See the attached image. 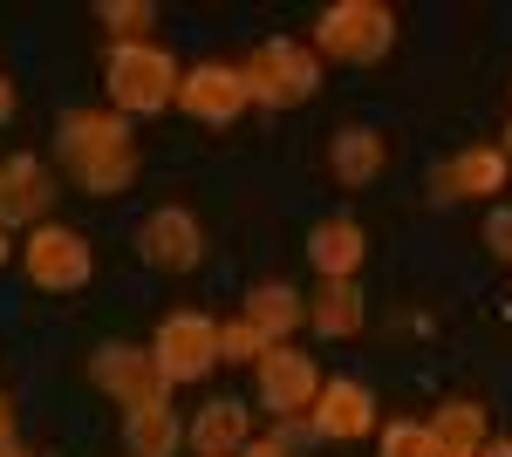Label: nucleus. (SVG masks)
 I'll return each instance as SVG.
<instances>
[{
    "mask_svg": "<svg viewBox=\"0 0 512 457\" xmlns=\"http://www.w3.org/2000/svg\"><path fill=\"white\" fill-rule=\"evenodd\" d=\"M499 157H506V164H512V123H506V144H499Z\"/></svg>",
    "mask_w": 512,
    "mask_h": 457,
    "instance_id": "obj_31",
    "label": "nucleus"
},
{
    "mask_svg": "<svg viewBox=\"0 0 512 457\" xmlns=\"http://www.w3.org/2000/svg\"><path fill=\"white\" fill-rule=\"evenodd\" d=\"M239 76H246V96H253V103L287 110V103H308L321 89V55L301 48V41H260V48L239 62Z\"/></svg>",
    "mask_w": 512,
    "mask_h": 457,
    "instance_id": "obj_3",
    "label": "nucleus"
},
{
    "mask_svg": "<svg viewBox=\"0 0 512 457\" xmlns=\"http://www.w3.org/2000/svg\"><path fill=\"white\" fill-rule=\"evenodd\" d=\"M246 103H253V96H246V76L226 69V62H198V69H185V82H178V110L198 116V123H233Z\"/></svg>",
    "mask_w": 512,
    "mask_h": 457,
    "instance_id": "obj_8",
    "label": "nucleus"
},
{
    "mask_svg": "<svg viewBox=\"0 0 512 457\" xmlns=\"http://www.w3.org/2000/svg\"><path fill=\"white\" fill-rule=\"evenodd\" d=\"M185 437H192L198 457H239L246 444H253V417H246L239 403H205Z\"/></svg>",
    "mask_w": 512,
    "mask_h": 457,
    "instance_id": "obj_15",
    "label": "nucleus"
},
{
    "mask_svg": "<svg viewBox=\"0 0 512 457\" xmlns=\"http://www.w3.org/2000/svg\"><path fill=\"white\" fill-rule=\"evenodd\" d=\"M308 321H315L328 342L362 335V294H355V280H321V294L308 301Z\"/></svg>",
    "mask_w": 512,
    "mask_h": 457,
    "instance_id": "obj_18",
    "label": "nucleus"
},
{
    "mask_svg": "<svg viewBox=\"0 0 512 457\" xmlns=\"http://www.w3.org/2000/svg\"><path fill=\"white\" fill-rule=\"evenodd\" d=\"M0 457H41L35 444H21V437H0Z\"/></svg>",
    "mask_w": 512,
    "mask_h": 457,
    "instance_id": "obj_27",
    "label": "nucleus"
},
{
    "mask_svg": "<svg viewBox=\"0 0 512 457\" xmlns=\"http://www.w3.org/2000/svg\"><path fill=\"white\" fill-rule=\"evenodd\" d=\"M239 457H287V437H253Z\"/></svg>",
    "mask_w": 512,
    "mask_h": 457,
    "instance_id": "obj_26",
    "label": "nucleus"
},
{
    "mask_svg": "<svg viewBox=\"0 0 512 457\" xmlns=\"http://www.w3.org/2000/svg\"><path fill=\"white\" fill-rule=\"evenodd\" d=\"M478 457H512V437H499V444H485Z\"/></svg>",
    "mask_w": 512,
    "mask_h": 457,
    "instance_id": "obj_29",
    "label": "nucleus"
},
{
    "mask_svg": "<svg viewBox=\"0 0 512 457\" xmlns=\"http://www.w3.org/2000/svg\"><path fill=\"white\" fill-rule=\"evenodd\" d=\"M110 103H117V116H158L178 103V62L164 55V48H151V41H117L110 48Z\"/></svg>",
    "mask_w": 512,
    "mask_h": 457,
    "instance_id": "obj_1",
    "label": "nucleus"
},
{
    "mask_svg": "<svg viewBox=\"0 0 512 457\" xmlns=\"http://www.w3.org/2000/svg\"><path fill=\"white\" fill-rule=\"evenodd\" d=\"M376 430V396L362 389V382H321L315 396V437H328V444H355V437H369Z\"/></svg>",
    "mask_w": 512,
    "mask_h": 457,
    "instance_id": "obj_11",
    "label": "nucleus"
},
{
    "mask_svg": "<svg viewBox=\"0 0 512 457\" xmlns=\"http://www.w3.org/2000/svg\"><path fill=\"white\" fill-rule=\"evenodd\" d=\"M123 437H130V457H178L185 423L171 417L164 403H151V410H130V417H123Z\"/></svg>",
    "mask_w": 512,
    "mask_h": 457,
    "instance_id": "obj_19",
    "label": "nucleus"
},
{
    "mask_svg": "<svg viewBox=\"0 0 512 457\" xmlns=\"http://www.w3.org/2000/svg\"><path fill=\"white\" fill-rule=\"evenodd\" d=\"M321 396V376H315V355H301V348H267L260 355V403L280 410V417H294V410H315Z\"/></svg>",
    "mask_w": 512,
    "mask_h": 457,
    "instance_id": "obj_7",
    "label": "nucleus"
},
{
    "mask_svg": "<svg viewBox=\"0 0 512 457\" xmlns=\"http://www.w3.org/2000/svg\"><path fill=\"white\" fill-rule=\"evenodd\" d=\"M301 314H308V307H301V294H294L287 280H260V287L246 294V321H253L274 348L294 342V321H301Z\"/></svg>",
    "mask_w": 512,
    "mask_h": 457,
    "instance_id": "obj_17",
    "label": "nucleus"
},
{
    "mask_svg": "<svg viewBox=\"0 0 512 457\" xmlns=\"http://www.w3.org/2000/svg\"><path fill=\"white\" fill-rule=\"evenodd\" d=\"M21 267H28V280H35L41 294H76V287H89V273H96V253L69 226H35L21 239Z\"/></svg>",
    "mask_w": 512,
    "mask_h": 457,
    "instance_id": "obj_4",
    "label": "nucleus"
},
{
    "mask_svg": "<svg viewBox=\"0 0 512 457\" xmlns=\"http://www.w3.org/2000/svg\"><path fill=\"white\" fill-rule=\"evenodd\" d=\"M328 171H335L349 191L376 185V171H383V137H376V130H362V123L335 130V137H328Z\"/></svg>",
    "mask_w": 512,
    "mask_h": 457,
    "instance_id": "obj_16",
    "label": "nucleus"
},
{
    "mask_svg": "<svg viewBox=\"0 0 512 457\" xmlns=\"http://www.w3.org/2000/svg\"><path fill=\"white\" fill-rule=\"evenodd\" d=\"M437 198H485V191L506 185V157L499 144H485V151H458L451 164H437Z\"/></svg>",
    "mask_w": 512,
    "mask_h": 457,
    "instance_id": "obj_14",
    "label": "nucleus"
},
{
    "mask_svg": "<svg viewBox=\"0 0 512 457\" xmlns=\"http://www.w3.org/2000/svg\"><path fill=\"white\" fill-rule=\"evenodd\" d=\"M96 21H103L117 41H144V28L158 21V7H151V0H103V7H96Z\"/></svg>",
    "mask_w": 512,
    "mask_h": 457,
    "instance_id": "obj_22",
    "label": "nucleus"
},
{
    "mask_svg": "<svg viewBox=\"0 0 512 457\" xmlns=\"http://www.w3.org/2000/svg\"><path fill=\"white\" fill-rule=\"evenodd\" d=\"M431 430H437V444H444L451 457H478L485 444H492V437H485V410L465 403V396H458V403H444V410L431 417Z\"/></svg>",
    "mask_w": 512,
    "mask_h": 457,
    "instance_id": "obj_20",
    "label": "nucleus"
},
{
    "mask_svg": "<svg viewBox=\"0 0 512 457\" xmlns=\"http://www.w3.org/2000/svg\"><path fill=\"white\" fill-rule=\"evenodd\" d=\"M383 457H451V451L437 444L431 423H390L383 430Z\"/></svg>",
    "mask_w": 512,
    "mask_h": 457,
    "instance_id": "obj_23",
    "label": "nucleus"
},
{
    "mask_svg": "<svg viewBox=\"0 0 512 457\" xmlns=\"http://www.w3.org/2000/svg\"><path fill=\"white\" fill-rule=\"evenodd\" d=\"M0 437H14V410H7V396H0Z\"/></svg>",
    "mask_w": 512,
    "mask_h": 457,
    "instance_id": "obj_30",
    "label": "nucleus"
},
{
    "mask_svg": "<svg viewBox=\"0 0 512 457\" xmlns=\"http://www.w3.org/2000/svg\"><path fill=\"white\" fill-rule=\"evenodd\" d=\"M0 260H7V232H0Z\"/></svg>",
    "mask_w": 512,
    "mask_h": 457,
    "instance_id": "obj_32",
    "label": "nucleus"
},
{
    "mask_svg": "<svg viewBox=\"0 0 512 457\" xmlns=\"http://www.w3.org/2000/svg\"><path fill=\"white\" fill-rule=\"evenodd\" d=\"M48 205H55V185L41 171V157H7L0 164V232L7 226H48Z\"/></svg>",
    "mask_w": 512,
    "mask_h": 457,
    "instance_id": "obj_10",
    "label": "nucleus"
},
{
    "mask_svg": "<svg viewBox=\"0 0 512 457\" xmlns=\"http://www.w3.org/2000/svg\"><path fill=\"white\" fill-rule=\"evenodd\" d=\"M123 144H130V123L117 110H69L62 130H55V151H62L69 171H82L89 157H103V151H123Z\"/></svg>",
    "mask_w": 512,
    "mask_h": 457,
    "instance_id": "obj_12",
    "label": "nucleus"
},
{
    "mask_svg": "<svg viewBox=\"0 0 512 457\" xmlns=\"http://www.w3.org/2000/svg\"><path fill=\"white\" fill-rule=\"evenodd\" d=\"M485 246H492L499 260H512V205H499V212L485 219Z\"/></svg>",
    "mask_w": 512,
    "mask_h": 457,
    "instance_id": "obj_25",
    "label": "nucleus"
},
{
    "mask_svg": "<svg viewBox=\"0 0 512 457\" xmlns=\"http://www.w3.org/2000/svg\"><path fill=\"white\" fill-rule=\"evenodd\" d=\"M362 253H369V239H362L355 219H321V226L308 232V260H315L321 280H355Z\"/></svg>",
    "mask_w": 512,
    "mask_h": 457,
    "instance_id": "obj_13",
    "label": "nucleus"
},
{
    "mask_svg": "<svg viewBox=\"0 0 512 457\" xmlns=\"http://www.w3.org/2000/svg\"><path fill=\"white\" fill-rule=\"evenodd\" d=\"M137 246H144V260L164 273H192L198 260H205V232H198V219L185 212V205H164V212H151L144 219V232H137Z\"/></svg>",
    "mask_w": 512,
    "mask_h": 457,
    "instance_id": "obj_9",
    "label": "nucleus"
},
{
    "mask_svg": "<svg viewBox=\"0 0 512 457\" xmlns=\"http://www.w3.org/2000/svg\"><path fill=\"white\" fill-rule=\"evenodd\" d=\"M267 348H274V342H267V335H260L246 314L219 328V362H253V369H260V355H267Z\"/></svg>",
    "mask_w": 512,
    "mask_h": 457,
    "instance_id": "obj_24",
    "label": "nucleus"
},
{
    "mask_svg": "<svg viewBox=\"0 0 512 457\" xmlns=\"http://www.w3.org/2000/svg\"><path fill=\"white\" fill-rule=\"evenodd\" d=\"M390 41H396V14L383 7V0H335V7L315 21V55L349 62V69L383 62Z\"/></svg>",
    "mask_w": 512,
    "mask_h": 457,
    "instance_id": "obj_2",
    "label": "nucleus"
},
{
    "mask_svg": "<svg viewBox=\"0 0 512 457\" xmlns=\"http://www.w3.org/2000/svg\"><path fill=\"white\" fill-rule=\"evenodd\" d=\"M130 178H137V144L89 157V164L76 171V185H82V191H96V198H110V191H130Z\"/></svg>",
    "mask_w": 512,
    "mask_h": 457,
    "instance_id": "obj_21",
    "label": "nucleus"
},
{
    "mask_svg": "<svg viewBox=\"0 0 512 457\" xmlns=\"http://www.w3.org/2000/svg\"><path fill=\"white\" fill-rule=\"evenodd\" d=\"M89 382H96L103 396H117L123 417L164 403V389H171V382L158 376V355H151V348H123V342H110V348L89 355Z\"/></svg>",
    "mask_w": 512,
    "mask_h": 457,
    "instance_id": "obj_5",
    "label": "nucleus"
},
{
    "mask_svg": "<svg viewBox=\"0 0 512 457\" xmlns=\"http://www.w3.org/2000/svg\"><path fill=\"white\" fill-rule=\"evenodd\" d=\"M7 110H14V82L0 76V123H7Z\"/></svg>",
    "mask_w": 512,
    "mask_h": 457,
    "instance_id": "obj_28",
    "label": "nucleus"
},
{
    "mask_svg": "<svg viewBox=\"0 0 512 457\" xmlns=\"http://www.w3.org/2000/svg\"><path fill=\"white\" fill-rule=\"evenodd\" d=\"M151 355H158L164 382H205L219 369V321L212 314H171L158 328V342H151Z\"/></svg>",
    "mask_w": 512,
    "mask_h": 457,
    "instance_id": "obj_6",
    "label": "nucleus"
}]
</instances>
